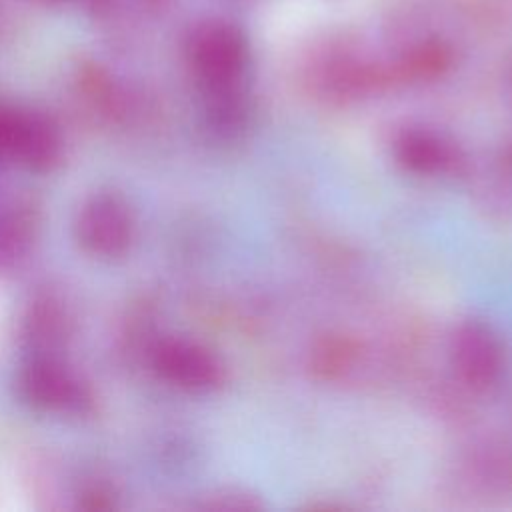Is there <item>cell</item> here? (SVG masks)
<instances>
[{
	"label": "cell",
	"instance_id": "7a4b0ae2",
	"mask_svg": "<svg viewBox=\"0 0 512 512\" xmlns=\"http://www.w3.org/2000/svg\"><path fill=\"white\" fill-rule=\"evenodd\" d=\"M138 234L136 212L126 196L116 190H98L82 200L74 216L78 246L100 260L126 256Z\"/></svg>",
	"mask_w": 512,
	"mask_h": 512
},
{
	"label": "cell",
	"instance_id": "8992f818",
	"mask_svg": "<svg viewBox=\"0 0 512 512\" xmlns=\"http://www.w3.org/2000/svg\"><path fill=\"white\" fill-rule=\"evenodd\" d=\"M154 372L168 384L204 392L222 380V368L214 354L204 346L186 338H162L154 344L152 354Z\"/></svg>",
	"mask_w": 512,
	"mask_h": 512
},
{
	"label": "cell",
	"instance_id": "9c48e42d",
	"mask_svg": "<svg viewBox=\"0 0 512 512\" xmlns=\"http://www.w3.org/2000/svg\"><path fill=\"white\" fill-rule=\"evenodd\" d=\"M42 2H52V4H58V2H66V0H42Z\"/></svg>",
	"mask_w": 512,
	"mask_h": 512
},
{
	"label": "cell",
	"instance_id": "277c9868",
	"mask_svg": "<svg viewBox=\"0 0 512 512\" xmlns=\"http://www.w3.org/2000/svg\"><path fill=\"white\" fill-rule=\"evenodd\" d=\"M188 60L210 94L222 98L244 70L246 42L232 24L204 22L188 38Z\"/></svg>",
	"mask_w": 512,
	"mask_h": 512
},
{
	"label": "cell",
	"instance_id": "5b68a950",
	"mask_svg": "<svg viewBox=\"0 0 512 512\" xmlns=\"http://www.w3.org/2000/svg\"><path fill=\"white\" fill-rule=\"evenodd\" d=\"M74 330L76 314L62 290L46 286L32 294L20 322V334L30 354H60Z\"/></svg>",
	"mask_w": 512,
	"mask_h": 512
},
{
	"label": "cell",
	"instance_id": "3957f363",
	"mask_svg": "<svg viewBox=\"0 0 512 512\" xmlns=\"http://www.w3.org/2000/svg\"><path fill=\"white\" fill-rule=\"evenodd\" d=\"M0 160L38 174L54 172L64 160V136L50 116L0 104Z\"/></svg>",
	"mask_w": 512,
	"mask_h": 512
},
{
	"label": "cell",
	"instance_id": "52a82bcc",
	"mask_svg": "<svg viewBox=\"0 0 512 512\" xmlns=\"http://www.w3.org/2000/svg\"><path fill=\"white\" fill-rule=\"evenodd\" d=\"M42 232V206L34 196L0 198V274L20 268Z\"/></svg>",
	"mask_w": 512,
	"mask_h": 512
},
{
	"label": "cell",
	"instance_id": "30bf717a",
	"mask_svg": "<svg viewBox=\"0 0 512 512\" xmlns=\"http://www.w3.org/2000/svg\"><path fill=\"white\" fill-rule=\"evenodd\" d=\"M0 166H2V160H0Z\"/></svg>",
	"mask_w": 512,
	"mask_h": 512
},
{
	"label": "cell",
	"instance_id": "ba28073f",
	"mask_svg": "<svg viewBox=\"0 0 512 512\" xmlns=\"http://www.w3.org/2000/svg\"><path fill=\"white\" fill-rule=\"evenodd\" d=\"M116 494L114 488L104 484L102 480H90L80 488L78 494V506L86 510H108L114 508Z\"/></svg>",
	"mask_w": 512,
	"mask_h": 512
},
{
	"label": "cell",
	"instance_id": "6da1fadb",
	"mask_svg": "<svg viewBox=\"0 0 512 512\" xmlns=\"http://www.w3.org/2000/svg\"><path fill=\"white\" fill-rule=\"evenodd\" d=\"M18 396L34 410L54 416H88L96 396L90 382L60 354H30L16 376Z\"/></svg>",
	"mask_w": 512,
	"mask_h": 512
}]
</instances>
